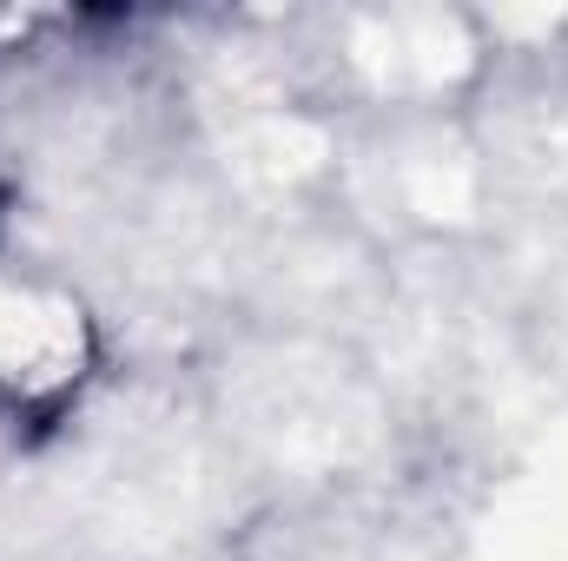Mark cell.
<instances>
[{
  "instance_id": "cell-1",
  "label": "cell",
  "mask_w": 568,
  "mask_h": 561,
  "mask_svg": "<svg viewBox=\"0 0 568 561\" xmlns=\"http://www.w3.org/2000/svg\"><path fill=\"white\" fill-rule=\"evenodd\" d=\"M80 364H87V317L67 297L0 278V397L47 404L67 384H80Z\"/></svg>"
}]
</instances>
